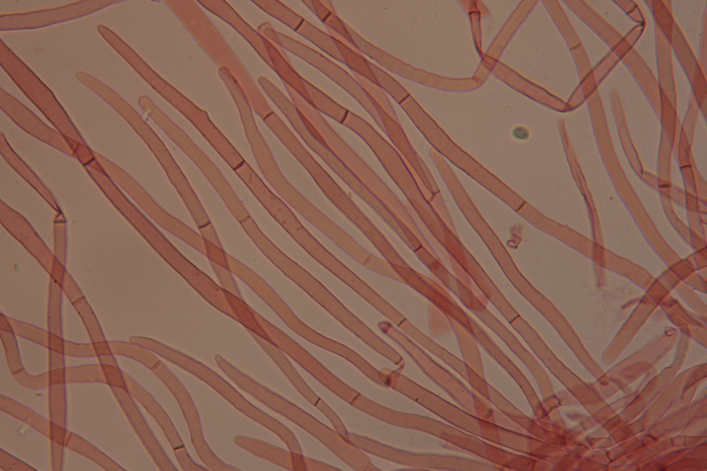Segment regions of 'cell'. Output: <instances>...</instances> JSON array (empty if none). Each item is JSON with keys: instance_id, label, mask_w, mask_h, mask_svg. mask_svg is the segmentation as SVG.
Here are the masks:
<instances>
[{"instance_id": "obj_32", "label": "cell", "mask_w": 707, "mask_h": 471, "mask_svg": "<svg viewBox=\"0 0 707 471\" xmlns=\"http://www.w3.org/2000/svg\"><path fill=\"white\" fill-rule=\"evenodd\" d=\"M64 341L59 335L49 333L48 347L52 351L64 354Z\"/></svg>"}, {"instance_id": "obj_9", "label": "cell", "mask_w": 707, "mask_h": 471, "mask_svg": "<svg viewBox=\"0 0 707 471\" xmlns=\"http://www.w3.org/2000/svg\"><path fill=\"white\" fill-rule=\"evenodd\" d=\"M110 390L133 430L160 470H177L156 440L143 416L126 389L110 387Z\"/></svg>"}, {"instance_id": "obj_23", "label": "cell", "mask_w": 707, "mask_h": 471, "mask_svg": "<svg viewBox=\"0 0 707 471\" xmlns=\"http://www.w3.org/2000/svg\"><path fill=\"white\" fill-rule=\"evenodd\" d=\"M1 340L4 345L8 365L12 374L23 369L21 362L17 344L13 332L1 331Z\"/></svg>"}, {"instance_id": "obj_25", "label": "cell", "mask_w": 707, "mask_h": 471, "mask_svg": "<svg viewBox=\"0 0 707 471\" xmlns=\"http://www.w3.org/2000/svg\"><path fill=\"white\" fill-rule=\"evenodd\" d=\"M14 379L21 385L34 390L42 389L49 385L48 372L37 376L28 374L22 369L12 374Z\"/></svg>"}, {"instance_id": "obj_14", "label": "cell", "mask_w": 707, "mask_h": 471, "mask_svg": "<svg viewBox=\"0 0 707 471\" xmlns=\"http://www.w3.org/2000/svg\"><path fill=\"white\" fill-rule=\"evenodd\" d=\"M65 447L90 459L104 470L108 471L125 470L94 445L75 433H70Z\"/></svg>"}, {"instance_id": "obj_21", "label": "cell", "mask_w": 707, "mask_h": 471, "mask_svg": "<svg viewBox=\"0 0 707 471\" xmlns=\"http://www.w3.org/2000/svg\"><path fill=\"white\" fill-rule=\"evenodd\" d=\"M65 382H100L106 383L100 364L84 365L66 368Z\"/></svg>"}, {"instance_id": "obj_20", "label": "cell", "mask_w": 707, "mask_h": 471, "mask_svg": "<svg viewBox=\"0 0 707 471\" xmlns=\"http://www.w3.org/2000/svg\"><path fill=\"white\" fill-rule=\"evenodd\" d=\"M354 74L356 80L358 81L371 100L376 102L394 120L399 121L394 107L388 99L385 90L378 83L369 80V79L356 72H354Z\"/></svg>"}, {"instance_id": "obj_27", "label": "cell", "mask_w": 707, "mask_h": 471, "mask_svg": "<svg viewBox=\"0 0 707 471\" xmlns=\"http://www.w3.org/2000/svg\"><path fill=\"white\" fill-rule=\"evenodd\" d=\"M101 365V364H100ZM105 382L110 387L119 388L126 390L123 371L117 366L112 365H101Z\"/></svg>"}, {"instance_id": "obj_24", "label": "cell", "mask_w": 707, "mask_h": 471, "mask_svg": "<svg viewBox=\"0 0 707 471\" xmlns=\"http://www.w3.org/2000/svg\"><path fill=\"white\" fill-rule=\"evenodd\" d=\"M211 269L218 280L220 286L234 295L242 298L240 291L235 281L232 272L226 268L209 261Z\"/></svg>"}, {"instance_id": "obj_16", "label": "cell", "mask_w": 707, "mask_h": 471, "mask_svg": "<svg viewBox=\"0 0 707 471\" xmlns=\"http://www.w3.org/2000/svg\"><path fill=\"white\" fill-rule=\"evenodd\" d=\"M338 47L344 63L352 70L369 80L376 83V78L369 65V61L360 52L351 47L340 37L329 31Z\"/></svg>"}, {"instance_id": "obj_26", "label": "cell", "mask_w": 707, "mask_h": 471, "mask_svg": "<svg viewBox=\"0 0 707 471\" xmlns=\"http://www.w3.org/2000/svg\"><path fill=\"white\" fill-rule=\"evenodd\" d=\"M0 468L8 471H32V466L11 455L3 450L0 451Z\"/></svg>"}, {"instance_id": "obj_29", "label": "cell", "mask_w": 707, "mask_h": 471, "mask_svg": "<svg viewBox=\"0 0 707 471\" xmlns=\"http://www.w3.org/2000/svg\"><path fill=\"white\" fill-rule=\"evenodd\" d=\"M64 354L74 357H92L95 355L93 344H77L64 341Z\"/></svg>"}, {"instance_id": "obj_3", "label": "cell", "mask_w": 707, "mask_h": 471, "mask_svg": "<svg viewBox=\"0 0 707 471\" xmlns=\"http://www.w3.org/2000/svg\"><path fill=\"white\" fill-rule=\"evenodd\" d=\"M138 343L202 380L240 412L279 435L280 423L249 402L231 385L202 363L152 339L140 337Z\"/></svg>"}, {"instance_id": "obj_30", "label": "cell", "mask_w": 707, "mask_h": 471, "mask_svg": "<svg viewBox=\"0 0 707 471\" xmlns=\"http://www.w3.org/2000/svg\"><path fill=\"white\" fill-rule=\"evenodd\" d=\"M69 432L65 427L57 423L50 422L48 437L51 441L55 442L61 445L65 446Z\"/></svg>"}, {"instance_id": "obj_12", "label": "cell", "mask_w": 707, "mask_h": 471, "mask_svg": "<svg viewBox=\"0 0 707 471\" xmlns=\"http://www.w3.org/2000/svg\"><path fill=\"white\" fill-rule=\"evenodd\" d=\"M0 409L29 425L43 435L48 436L50 421L23 404L1 394L0 396Z\"/></svg>"}, {"instance_id": "obj_2", "label": "cell", "mask_w": 707, "mask_h": 471, "mask_svg": "<svg viewBox=\"0 0 707 471\" xmlns=\"http://www.w3.org/2000/svg\"><path fill=\"white\" fill-rule=\"evenodd\" d=\"M312 123L323 139L325 145L390 211L404 228L416 234V228L408 210L378 174L345 141L323 116L316 117Z\"/></svg>"}, {"instance_id": "obj_19", "label": "cell", "mask_w": 707, "mask_h": 471, "mask_svg": "<svg viewBox=\"0 0 707 471\" xmlns=\"http://www.w3.org/2000/svg\"><path fill=\"white\" fill-rule=\"evenodd\" d=\"M369 61L376 83L398 104L409 96L407 90L394 77L377 64Z\"/></svg>"}, {"instance_id": "obj_22", "label": "cell", "mask_w": 707, "mask_h": 471, "mask_svg": "<svg viewBox=\"0 0 707 471\" xmlns=\"http://www.w3.org/2000/svg\"><path fill=\"white\" fill-rule=\"evenodd\" d=\"M14 334L48 347L49 332L14 319H8Z\"/></svg>"}, {"instance_id": "obj_10", "label": "cell", "mask_w": 707, "mask_h": 471, "mask_svg": "<svg viewBox=\"0 0 707 471\" xmlns=\"http://www.w3.org/2000/svg\"><path fill=\"white\" fill-rule=\"evenodd\" d=\"M346 27L358 51L374 60L378 64L399 76L415 79L414 69L391 54L368 41L346 23Z\"/></svg>"}, {"instance_id": "obj_17", "label": "cell", "mask_w": 707, "mask_h": 471, "mask_svg": "<svg viewBox=\"0 0 707 471\" xmlns=\"http://www.w3.org/2000/svg\"><path fill=\"white\" fill-rule=\"evenodd\" d=\"M111 353L133 358L152 370L160 360L146 348L131 342H108Z\"/></svg>"}, {"instance_id": "obj_31", "label": "cell", "mask_w": 707, "mask_h": 471, "mask_svg": "<svg viewBox=\"0 0 707 471\" xmlns=\"http://www.w3.org/2000/svg\"><path fill=\"white\" fill-rule=\"evenodd\" d=\"M63 445L50 441V458L52 470H60L62 467Z\"/></svg>"}, {"instance_id": "obj_28", "label": "cell", "mask_w": 707, "mask_h": 471, "mask_svg": "<svg viewBox=\"0 0 707 471\" xmlns=\"http://www.w3.org/2000/svg\"><path fill=\"white\" fill-rule=\"evenodd\" d=\"M80 315L85 323L90 338L93 343L105 341L100 326L94 314L89 310L81 311Z\"/></svg>"}, {"instance_id": "obj_35", "label": "cell", "mask_w": 707, "mask_h": 471, "mask_svg": "<svg viewBox=\"0 0 707 471\" xmlns=\"http://www.w3.org/2000/svg\"><path fill=\"white\" fill-rule=\"evenodd\" d=\"M99 364L101 365H112L117 366L116 361L111 354H103L98 356Z\"/></svg>"}, {"instance_id": "obj_1", "label": "cell", "mask_w": 707, "mask_h": 471, "mask_svg": "<svg viewBox=\"0 0 707 471\" xmlns=\"http://www.w3.org/2000/svg\"><path fill=\"white\" fill-rule=\"evenodd\" d=\"M268 125L329 201L361 230L386 259L393 257L396 251L392 245L283 121L275 115Z\"/></svg>"}, {"instance_id": "obj_13", "label": "cell", "mask_w": 707, "mask_h": 471, "mask_svg": "<svg viewBox=\"0 0 707 471\" xmlns=\"http://www.w3.org/2000/svg\"><path fill=\"white\" fill-rule=\"evenodd\" d=\"M302 81L309 96V102L320 113L326 114L342 124L349 110L338 103L309 81L303 77Z\"/></svg>"}, {"instance_id": "obj_5", "label": "cell", "mask_w": 707, "mask_h": 471, "mask_svg": "<svg viewBox=\"0 0 707 471\" xmlns=\"http://www.w3.org/2000/svg\"><path fill=\"white\" fill-rule=\"evenodd\" d=\"M282 45L311 66L320 70L348 92L371 115L385 132L384 126L377 109L358 81L341 66L322 53L293 38L279 34Z\"/></svg>"}, {"instance_id": "obj_4", "label": "cell", "mask_w": 707, "mask_h": 471, "mask_svg": "<svg viewBox=\"0 0 707 471\" xmlns=\"http://www.w3.org/2000/svg\"><path fill=\"white\" fill-rule=\"evenodd\" d=\"M235 172L270 215L312 257L319 261L327 254L329 251L307 230L287 203L268 188L247 163Z\"/></svg>"}, {"instance_id": "obj_34", "label": "cell", "mask_w": 707, "mask_h": 471, "mask_svg": "<svg viewBox=\"0 0 707 471\" xmlns=\"http://www.w3.org/2000/svg\"><path fill=\"white\" fill-rule=\"evenodd\" d=\"M64 368L62 353L50 350L49 370Z\"/></svg>"}, {"instance_id": "obj_6", "label": "cell", "mask_w": 707, "mask_h": 471, "mask_svg": "<svg viewBox=\"0 0 707 471\" xmlns=\"http://www.w3.org/2000/svg\"><path fill=\"white\" fill-rule=\"evenodd\" d=\"M126 390L154 418L169 441L177 461L183 470H206L194 463L170 417L155 398L132 377L123 372Z\"/></svg>"}, {"instance_id": "obj_7", "label": "cell", "mask_w": 707, "mask_h": 471, "mask_svg": "<svg viewBox=\"0 0 707 471\" xmlns=\"http://www.w3.org/2000/svg\"><path fill=\"white\" fill-rule=\"evenodd\" d=\"M151 370L176 398L187 422L191 441L199 457H209L213 451L204 439L198 412L186 389L161 361Z\"/></svg>"}, {"instance_id": "obj_18", "label": "cell", "mask_w": 707, "mask_h": 471, "mask_svg": "<svg viewBox=\"0 0 707 471\" xmlns=\"http://www.w3.org/2000/svg\"><path fill=\"white\" fill-rule=\"evenodd\" d=\"M48 415L50 422L65 427L66 421L65 383L48 386Z\"/></svg>"}, {"instance_id": "obj_8", "label": "cell", "mask_w": 707, "mask_h": 471, "mask_svg": "<svg viewBox=\"0 0 707 471\" xmlns=\"http://www.w3.org/2000/svg\"><path fill=\"white\" fill-rule=\"evenodd\" d=\"M280 198L303 217L322 232L342 250L351 245L353 239L331 221L289 181H284L276 190Z\"/></svg>"}, {"instance_id": "obj_11", "label": "cell", "mask_w": 707, "mask_h": 471, "mask_svg": "<svg viewBox=\"0 0 707 471\" xmlns=\"http://www.w3.org/2000/svg\"><path fill=\"white\" fill-rule=\"evenodd\" d=\"M303 3L314 12L329 31L336 33L351 47L358 50L346 27V22L338 16L330 1L313 0L304 1Z\"/></svg>"}, {"instance_id": "obj_15", "label": "cell", "mask_w": 707, "mask_h": 471, "mask_svg": "<svg viewBox=\"0 0 707 471\" xmlns=\"http://www.w3.org/2000/svg\"><path fill=\"white\" fill-rule=\"evenodd\" d=\"M296 32L330 57L344 63L335 39L330 34L323 31L305 19Z\"/></svg>"}, {"instance_id": "obj_33", "label": "cell", "mask_w": 707, "mask_h": 471, "mask_svg": "<svg viewBox=\"0 0 707 471\" xmlns=\"http://www.w3.org/2000/svg\"><path fill=\"white\" fill-rule=\"evenodd\" d=\"M65 368L49 370V385L58 384V383H66L65 382ZM48 385V386H49Z\"/></svg>"}]
</instances>
